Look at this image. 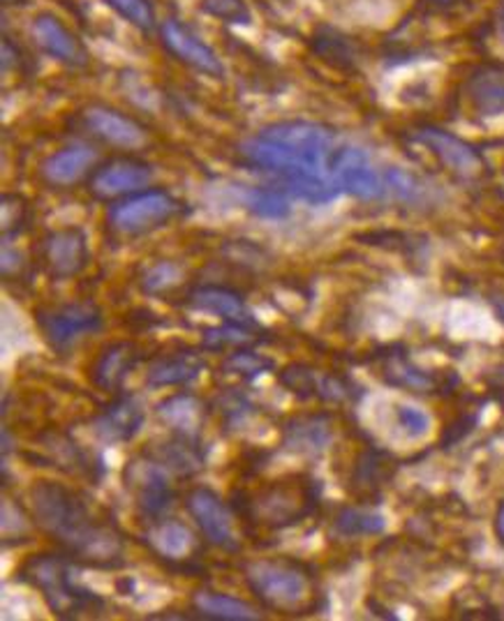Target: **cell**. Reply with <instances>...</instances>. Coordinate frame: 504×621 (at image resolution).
Instances as JSON below:
<instances>
[{
    "instance_id": "obj_1",
    "label": "cell",
    "mask_w": 504,
    "mask_h": 621,
    "mask_svg": "<svg viewBox=\"0 0 504 621\" xmlns=\"http://www.w3.org/2000/svg\"><path fill=\"white\" fill-rule=\"evenodd\" d=\"M31 518L79 564L93 568L125 564V537L119 524L70 485L37 481L31 487Z\"/></svg>"
},
{
    "instance_id": "obj_2",
    "label": "cell",
    "mask_w": 504,
    "mask_h": 621,
    "mask_svg": "<svg viewBox=\"0 0 504 621\" xmlns=\"http://www.w3.org/2000/svg\"><path fill=\"white\" fill-rule=\"evenodd\" d=\"M334 137L317 123L284 121L269 125L257 137L240 144V155L261 169L271 171L309 202H328L336 194L334 183Z\"/></svg>"
},
{
    "instance_id": "obj_3",
    "label": "cell",
    "mask_w": 504,
    "mask_h": 621,
    "mask_svg": "<svg viewBox=\"0 0 504 621\" xmlns=\"http://www.w3.org/2000/svg\"><path fill=\"white\" fill-rule=\"evenodd\" d=\"M317 487L309 476H284L234 495V511L248 529L282 531L315 513Z\"/></svg>"
},
{
    "instance_id": "obj_4",
    "label": "cell",
    "mask_w": 504,
    "mask_h": 621,
    "mask_svg": "<svg viewBox=\"0 0 504 621\" xmlns=\"http://www.w3.org/2000/svg\"><path fill=\"white\" fill-rule=\"evenodd\" d=\"M248 589L267 610L280 614H305L317 603L315 573L294 557H269L248 562L244 568Z\"/></svg>"
},
{
    "instance_id": "obj_5",
    "label": "cell",
    "mask_w": 504,
    "mask_h": 621,
    "mask_svg": "<svg viewBox=\"0 0 504 621\" xmlns=\"http://www.w3.org/2000/svg\"><path fill=\"white\" fill-rule=\"evenodd\" d=\"M77 560L70 554H37L31 557L21 575L40 591L52 612L58 617H96L102 614L107 603L96 591L86 589L77 580Z\"/></svg>"
},
{
    "instance_id": "obj_6",
    "label": "cell",
    "mask_w": 504,
    "mask_h": 621,
    "mask_svg": "<svg viewBox=\"0 0 504 621\" xmlns=\"http://www.w3.org/2000/svg\"><path fill=\"white\" fill-rule=\"evenodd\" d=\"M35 321L42 338L58 353H70L104 326L102 309L91 301L42 307L35 313Z\"/></svg>"
},
{
    "instance_id": "obj_7",
    "label": "cell",
    "mask_w": 504,
    "mask_h": 621,
    "mask_svg": "<svg viewBox=\"0 0 504 621\" xmlns=\"http://www.w3.org/2000/svg\"><path fill=\"white\" fill-rule=\"evenodd\" d=\"M169 474L158 458H135L125 467V487L133 495L139 516L148 522L163 520L177 497Z\"/></svg>"
},
{
    "instance_id": "obj_8",
    "label": "cell",
    "mask_w": 504,
    "mask_h": 621,
    "mask_svg": "<svg viewBox=\"0 0 504 621\" xmlns=\"http://www.w3.org/2000/svg\"><path fill=\"white\" fill-rule=\"evenodd\" d=\"M181 213V202L165 190L137 192L109 211L112 227L123 234L153 232Z\"/></svg>"
},
{
    "instance_id": "obj_9",
    "label": "cell",
    "mask_w": 504,
    "mask_h": 621,
    "mask_svg": "<svg viewBox=\"0 0 504 621\" xmlns=\"http://www.w3.org/2000/svg\"><path fill=\"white\" fill-rule=\"evenodd\" d=\"M186 508L211 545L227 552H238L240 543L234 513L229 511V506L223 501L221 495L206 485L192 487L186 495Z\"/></svg>"
},
{
    "instance_id": "obj_10",
    "label": "cell",
    "mask_w": 504,
    "mask_h": 621,
    "mask_svg": "<svg viewBox=\"0 0 504 621\" xmlns=\"http://www.w3.org/2000/svg\"><path fill=\"white\" fill-rule=\"evenodd\" d=\"M91 261L89 238L77 227L52 232L42 240V263L54 280H70L79 275Z\"/></svg>"
},
{
    "instance_id": "obj_11",
    "label": "cell",
    "mask_w": 504,
    "mask_h": 621,
    "mask_svg": "<svg viewBox=\"0 0 504 621\" xmlns=\"http://www.w3.org/2000/svg\"><path fill=\"white\" fill-rule=\"evenodd\" d=\"M416 139H419L426 148H430L435 158L440 160L449 171L460 176V179H477V176H481L486 169L481 155L470 144L458 139L447 129L424 127L416 132Z\"/></svg>"
},
{
    "instance_id": "obj_12",
    "label": "cell",
    "mask_w": 504,
    "mask_h": 621,
    "mask_svg": "<svg viewBox=\"0 0 504 621\" xmlns=\"http://www.w3.org/2000/svg\"><path fill=\"white\" fill-rule=\"evenodd\" d=\"M280 384L299 397H315L324 403H343L352 397V384L336 372L315 370L311 365H290L280 372Z\"/></svg>"
},
{
    "instance_id": "obj_13",
    "label": "cell",
    "mask_w": 504,
    "mask_h": 621,
    "mask_svg": "<svg viewBox=\"0 0 504 621\" xmlns=\"http://www.w3.org/2000/svg\"><path fill=\"white\" fill-rule=\"evenodd\" d=\"M334 183L338 190H345L361 199H378L384 192L380 173L370 167L366 153L359 148H340L334 155Z\"/></svg>"
},
{
    "instance_id": "obj_14",
    "label": "cell",
    "mask_w": 504,
    "mask_h": 621,
    "mask_svg": "<svg viewBox=\"0 0 504 621\" xmlns=\"http://www.w3.org/2000/svg\"><path fill=\"white\" fill-rule=\"evenodd\" d=\"M165 47L177 56L179 60H183L190 68H194L197 72H204L209 77H223L225 68L217 54L209 47V44L194 35L188 26L179 24V21H165L160 29Z\"/></svg>"
},
{
    "instance_id": "obj_15",
    "label": "cell",
    "mask_w": 504,
    "mask_h": 621,
    "mask_svg": "<svg viewBox=\"0 0 504 621\" xmlns=\"http://www.w3.org/2000/svg\"><path fill=\"white\" fill-rule=\"evenodd\" d=\"M142 361V349L135 342L119 340L109 342L98 353V359L91 365V382L100 391H119L125 382V376L133 372Z\"/></svg>"
},
{
    "instance_id": "obj_16",
    "label": "cell",
    "mask_w": 504,
    "mask_h": 621,
    "mask_svg": "<svg viewBox=\"0 0 504 621\" xmlns=\"http://www.w3.org/2000/svg\"><path fill=\"white\" fill-rule=\"evenodd\" d=\"M146 411L137 397H119L102 414L93 418V432L104 443H125L144 428Z\"/></svg>"
},
{
    "instance_id": "obj_17",
    "label": "cell",
    "mask_w": 504,
    "mask_h": 621,
    "mask_svg": "<svg viewBox=\"0 0 504 621\" xmlns=\"http://www.w3.org/2000/svg\"><path fill=\"white\" fill-rule=\"evenodd\" d=\"M86 127H89L93 135L107 144L119 146V148H139L146 142L144 127L127 118L121 111L107 109V106H93L83 114Z\"/></svg>"
},
{
    "instance_id": "obj_18",
    "label": "cell",
    "mask_w": 504,
    "mask_h": 621,
    "mask_svg": "<svg viewBox=\"0 0 504 621\" xmlns=\"http://www.w3.org/2000/svg\"><path fill=\"white\" fill-rule=\"evenodd\" d=\"M332 441V418L303 414L290 418L282 428V447L296 455H317Z\"/></svg>"
},
{
    "instance_id": "obj_19",
    "label": "cell",
    "mask_w": 504,
    "mask_h": 621,
    "mask_svg": "<svg viewBox=\"0 0 504 621\" xmlns=\"http://www.w3.org/2000/svg\"><path fill=\"white\" fill-rule=\"evenodd\" d=\"M146 541L158 557L171 564H183L192 560V554H197V550H200V545H197V537L192 534L190 527L179 520L163 518L156 522H148Z\"/></svg>"
},
{
    "instance_id": "obj_20",
    "label": "cell",
    "mask_w": 504,
    "mask_h": 621,
    "mask_svg": "<svg viewBox=\"0 0 504 621\" xmlns=\"http://www.w3.org/2000/svg\"><path fill=\"white\" fill-rule=\"evenodd\" d=\"M188 305L200 309V313L223 317L227 324H234V326H244L250 330L259 328V324L255 321L244 298L229 290H223V286H200V290L190 292Z\"/></svg>"
},
{
    "instance_id": "obj_21",
    "label": "cell",
    "mask_w": 504,
    "mask_h": 621,
    "mask_svg": "<svg viewBox=\"0 0 504 621\" xmlns=\"http://www.w3.org/2000/svg\"><path fill=\"white\" fill-rule=\"evenodd\" d=\"M153 179L150 169L144 162H114L104 169H98L91 179V190L102 196H123V194H137L142 192Z\"/></svg>"
},
{
    "instance_id": "obj_22",
    "label": "cell",
    "mask_w": 504,
    "mask_h": 621,
    "mask_svg": "<svg viewBox=\"0 0 504 621\" xmlns=\"http://www.w3.org/2000/svg\"><path fill=\"white\" fill-rule=\"evenodd\" d=\"M204 370V359L197 351H173L163 357L146 374V384L150 388L183 386L194 382Z\"/></svg>"
},
{
    "instance_id": "obj_23",
    "label": "cell",
    "mask_w": 504,
    "mask_h": 621,
    "mask_svg": "<svg viewBox=\"0 0 504 621\" xmlns=\"http://www.w3.org/2000/svg\"><path fill=\"white\" fill-rule=\"evenodd\" d=\"M468 98L481 116L504 114V65H484L468 81Z\"/></svg>"
},
{
    "instance_id": "obj_24",
    "label": "cell",
    "mask_w": 504,
    "mask_h": 621,
    "mask_svg": "<svg viewBox=\"0 0 504 621\" xmlns=\"http://www.w3.org/2000/svg\"><path fill=\"white\" fill-rule=\"evenodd\" d=\"M96 162V153L89 146H68L63 148L42 162V176L52 185H72L81 176L89 171Z\"/></svg>"
},
{
    "instance_id": "obj_25",
    "label": "cell",
    "mask_w": 504,
    "mask_h": 621,
    "mask_svg": "<svg viewBox=\"0 0 504 621\" xmlns=\"http://www.w3.org/2000/svg\"><path fill=\"white\" fill-rule=\"evenodd\" d=\"M40 447L47 453L52 467H58L65 474L72 476H93V458L86 453L79 443H75L68 434L49 432L40 437Z\"/></svg>"
},
{
    "instance_id": "obj_26",
    "label": "cell",
    "mask_w": 504,
    "mask_h": 621,
    "mask_svg": "<svg viewBox=\"0 0 504 621\" xmlns=\"http://www.w3.org/2000/svg\"><path fill=\"white\" fill-rule=\"evenodd\" d=\"M380 374L384 376L387 384L410 393H435L443 386L440 376L414 365L405 353H389V357H384L380 363Z\"/></svg>"
},
{
    "instance_id": "obj_27",
    "label": "cell",
    "mask_w": 504,
    "mask_h": 621,
    "mask_svg": "<svg viewBox=\"0 0 504 621\" xmlns=\"http://www.w3.org/2000/svg\"><path fill=\"white\" fill-rule=\"evenodd\" d=\"M33 35L37 39V44L45 49L52 58L77 65L83 60L81 47L77 37L65 29L60 21L52 14H42L37 16V21L33 24Z\"/></svg>"
},
{
    "instance_id": "obj_28",
    "label": "cell",
    "mask_w": 504,
    "mask_h": 621,
    "mask_svg": "<svg viewBox=\"0 0 504 621\" xmlns=\"http://www.w3.org/2000/svg\"><path fill=\"white\" fill-rule=\"evenodd\" d=\"M153 458H158L171 474H179V476H192L197 472H202L204 467L200 439L179 434V432L171 439H167Z\"/></svg>"
},
{
    "instance_id": "obj_29",
    "label": "cell",
    "mask_w": 504,
    "mask_h": 621,
    "mask_svg": "<svg viewBox=\"0 0 504 621\" xmlns=\"http://www.w3.org/2000/svg\"><path fill=\"white\" fill-rule=\"evenodd\" d=\"M160 418L165 424L179 434H188V437H197L200 432L202 424H204V407L202 403L197 400L192 395H173L169 400H165L158 407Z\"/></svg>"
},
{
    "instance_id": "obj_30",
    "label": "cell",
    "mask_w": 504,
    "mask_h": 621,
    "mask_svg": "<svg viewBox=\"0 0 504 621\" xmlns=\"http://www.w3.org/2000/svg\"><path fill=\"white\" fill-rule=\"evenodd\" d=\"M192 603L197 612H202L204 617L211 619H223V621H255L259 619V612L246 603L238 601L234 596L217 594V591H197Z\"/></svg>"
},
{
    "instance_id": "obj_31",
    "label": "cell",
    "mask_w": 504,
    "mask_h": 621,
    "mask_svg": "<svg viewBox=\"0 0 504 621\" xmlns=\"http://www.w3.org/2000/svg\"><path fill=\"white\" fill-rule=\"evenodd\" d=\"M336 534L345 539L355 537H376L384 531V518L380 513L363 511V508H340L338 516L334 518Z\"/></svg>"
},
{
    "instance_id": "obj_32",
    "label": "cell",
    "mask_w": 504,
    "mask_h": 621,
    "mask_svg": "<svg viewBox=\"0 0 504 621\" xmlns=\"http://www.w3.org/2000/svg\"><path fill=\"white\" fill-rule=\"evenodd\" d=\"M223 370H225L227 374L244 376V380H255V376L273 370V361L267 359V357H261V353H257V351L236 349V351H232L229 357L225 359Z\"/></svg>"
},
{
    "instance_id": "obj_33",
    "label": "cell",
    "mask_w": 504,
    "mask_h": 621,
    "mask_svg": "<svg viewBox=\"0 0 504 621\" xmlns=\"http://www.w3.org/2000/svg\"><path fill=\"white\" fill-rule=\"evenodd\" d=\"M102 3L139 31H148L156 24V12H153L148 0H102Z\"/></svg>"
},
{
    "instance_id": "obj_34",
    "label": "cell",
    "mask_w": 504,
    "mask_h": 621,
    "mask_svg": "<svg viewBox=\"0 0 504 621\" xmlns=\"http://www.w3.org/2000/svg\"><path fill=\"white\" fill-rule=\"evenodd\" d=\"M255 332H257V330L227 324L225 328H211V330H206L204 345L211 347V349H223V347H227V345H246V342H250V340L255 338Z\"/></svg>"
},
{
    "instance_id": "obj_35",
    "label": "cell",
    "mask_w": 504,
    "mask_h": 621,
    "mask_svg": "<svg viewBox=\"0 0 504 621\" xmlns=\"http://www.w3.org/2000/svg\"><path fill=\"white\" fill-rule=\"evenodd\" d=\"M248 206L259 213V215H267V217H282L288 215V202H284V196L271 190H253L248 194Z\"/></svg>"
},
{
    "instance_id": "obj_36",
    "label": "cell",
    "mask_w": 504,
    "mask_h": 621,
    "mask_svg": "<svg viewBox=\"0 0 504 621\" xmlns=\"http://www.w3.org/2000/svg\"><path fill=\"white\" fill-rule=\"evenodd\" d=\"M181 278V271L177 269L173 263H158V266H153V269L144 275V290L148 294H160L165 290H169V286H173L179 282Z\"/></svg>"
},
{
    "instance_id": "obj_37",
    "label": "cell",
    "mask_w": 504,
    "mask_h": 621,
    "mask_svg": "<svg viewBox=\"0 0 504 621\" xmlns=\"http://www.w3.org/2000/svg\"><path fill=\"white\" fill-rule=\"evenodd\" d=\"M204 10L217 19L227 21V24H246L250 19V12L244 5V0H204Z\"/></svg>"
},
{
    "instance_id": "obj_38",
    "label": "cell",
    "mask_w": 504,
    "mask_h": 621,
    "mask_svg": "<svg viewBox=\"0 0 504 621\" xmlns=\"http://www.w3.org/2000/svg\"><path fill=\"white\" fill-rule=\"evenodd\" d=\"M26 217H29L26 204L21 202L19 196H10V194L3 196V236L5 240L19 234V229L24 227Z\"/></svg>"
},
{
    "instance_id": "obj_39",
    "label": "cell",
    "mask_w": 504,
    "mask_h": 621,
    "mask_svg": "<svg viewBox=\"0 0 504 621\" xmlns=\"http://www.w3.org/2000/svg\"><path fill=\"white\" fill-rule=\"evenodd\" d=\"M399 426L410 437H422L430 428V418L416 407H399Z\"/></svg>"
},
{
    "instance_id": "obj_40",
    "label": "cell",
    "mask_w": 504,
    "mask_h": 621,
    "mask_svg": "<svg viewBox=\"0 0 504 621\" xmlns=\"http://www.w3.org/2000/svg\"><path fill=\"white\" fill-rule=\"evenodd\" d=\"M221 407H223L225 418H227V420H234V424H238V420H244V418L255 409V407L248 403V397L238 395V393L225 397Z\"/></svg>"
},
{
    "instance_id": "obj_41",
    "label": "cell",
    "mask_w": 504,
    "mask_h": 621,
    "mask_svg": "<svg viewBox=\"0 0 504 621\" xmlns=\"http://www.w3.org/2000/svg\"><path fill=\"white\" fill-rule=\"evenodd\" d=\"M495 537L504 545V499L500 501L497 511H495Z\"/></svg>"
},
{
    "instance_id": "obj_42",
    "label": "cell",
    "mask_w": 504,
    "mask_h": 621,
    "mask_svg": "<svg viewBox=\"0 0 504 621\" xmlns=\"http://www.w3.org/2000/svg\"><path fill=\"white\" fill-rule=\"evenodd\" d=\"M491 305H493V309H495L497 319L504 324V296H493V298H491Z\"/></svg>"
},
{
    "instance_id": "obj_43",
    "label": "cell",
    "mask_w": 504,
    "mask_h": 621,
    "mask_svg": "<svg viewBox=\"0 0 504 621\" xmlns=\"http://www.w3.org/2000/svg\"><path fill=\"white\" fill-rule=\"evenodd\" d=\"M500 388H502V391H504V370H502V372H500Z\"/></svg>"
},
{
    "instance_id": "obj_44",
    "label": "cell",
    "mask_w": 504,
    "mask_h": 621,
    "mask_svg": "<svg viewBox=\"0 0 504 621\" xmlns=\"http://www.w3.org/2000/svg\"><path fill=\"white\" fill-rule=\"evenodd\" d=\"M502 26H504V16H502Z\"/></svg>"
}]
</instances>
